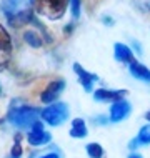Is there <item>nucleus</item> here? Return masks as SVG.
Wrapping results in <instances>:
<instances>
[{
    "instance_id": "obj_20",
    "label": "nucleus",
    "mask_w": 150,
    "mask_h": 158,
    "mask_svg": "<svg viewBox=\"0 0 150 158\" xmlns=\"http://www.w3.org/2000/svg\"><path fill=\"white\" fill-rule=\"evenodd\" d=\"M38 158H60V155L58 153H47V155H42Z\"/></svg>"
},
{
    "instance_id": "obj_19",
    "label": "nucleus",
    "mask_w": 150,
    "mask_h": 158,
    "mask_svg": "<svg viewBox=\"0 0 150 158\" xmlns=\"http://www.w3.org/2000/svg\"><path fill=\"white\" fill-rule=\"evenodd\" d=\"M80 2H82V0H70L72 17H74V19H79V17H80Z\"/></svg>"
},
{
    "instance_id": "obj_14",
    "label": "nucleus",
    "mask_w": 150,
    "mask_h": 158,
    "mask_svg": "<svg viewBox=\"0 0 150 158\" xmlns=\"http://www.w3.org/2000/svg\"><path fill=\"white\" fill-rule=\"evenodd\" d=\"M70 136L72 138H85L87 136V125L82 118H75L72 122V128H70Z\"/></svg>"
},
{
    "instance_id": "obj_18",
    "label": "nucleus",
    "mask_w": 150,
    "mask_h": 158,
    "mask_svg": "<svg viewBox=\"0 0 150 158\" xmlns=\"http://www.w3.org/2000/svg\"><path fill=\"white\" fill-rule=\"evenodd\" d=\"M20 140H22V135L17 133L15 135V143H14L12 152H10V158H22V143H20Z\"/></svg>"
},
{
    "instance_id": "obj_12",
    "label": "nucleus",
    "mask_w": 150,
    "mask_h": 158,
    "mask_svg": "<svg viewBox=\"0 0 150 158\" xmlns=\"http://www.w3.org/2000/svg\"><path fill=\"white\" fill-rule=\"evenodd\" d=\"M128 68H130V73L135 77V78L142 80V82H147L150 83V70L145 65H142V63H139L137 60H134L128 65Z\"/></svg>"
},
{
    "instance_id": "obj_16",
    "label": "nucleus",
    "mask_w": 150,
    "mask_h": 158,
    "mask_svg": "<svg viewBox=\"0 0 150 158\" xmlns=\"http://www.w3.org/2000/svg\"><path fill=\"white\" fill-rule=\"evenodd\" d=\"M32 25H35V27L38 28V30H40V33H42V38H44V42H47V44H52L54 42V38H52V33H50L49 30H47L45 28V25L40 22V20L37 19L35 15H33V19H32V22H30Z\"/></svg>"
},
{
    "instance_id": "obj_8",
    "label": "nucleus",
    "mask_w": 150,
    "mask_h": 158,
    "mask_svg": "<svg viewBox=\"0 0 150 158\" xmlns=\"http://www.w3.org/2000/svg\"><path fill=\"white\" fill-rule=\"evenodd\" d=\"M74 72H75V75L79 77V82L84 87V90L85 92H92L93 83L98 82V77L95 73H92V72L85 70L80 63H74Z\"/></svg>"
},
{
    "instance_id": "obj_6",
    "label": "nucleus",
    "mask_w": 150,
    "mask_h": 158,
    "mask_svg": "<svg viewBox=\"0 0 150 158\" xmlns=\"http://www.w3.org/2000/svg\"><path fill=\"white\" fill-rule=\"evenodd\" d=\"M50 140H52V135L44 130V125H42L40 122H37L35 125L30 128V131L27 135V142L32 145V147H42V145L49 143Z\"/></svg>"
},
{
    "instance_id": "obj_23",
    "label": "nucleus",
    "mask_w": 150,
    "mask_h": 158,
    "mask_svg": "<svg viewBox=\"0 0 150 158\" xmlns=\"http://www.w3.org/2000/svg\"><path fill=\"white\" fill-rule=\"evenodd\" d=\"M128 158H142V156H140V155H135V153H134V155H130Z\"/></svg>"
},
{
    "instance_id": "obj_22",
    "label": "nucleus",
    "mask_w": 150,
    "mask_h": 158,
    "mask_svg": "<svg viewBox=\"0 0 150 158\" xmlns=\"http://www.w3.org/2000/svg\"><path fill=\"white\" fill-rule=\"evenodd\" d=\"M145 118H147V120L150 122V110H148V112H147V113H145Z\"/></svg>"
},
{
    "instance_id": "obj_9",
    "label": "nucleus",
    "mask_w": 150,
    "mask_h": 158,
    "mask_svg": "<svg viewBox=\"0 0 150 158\" xmlns=\"http://www.w3.org/2000/svg\"><path fill=\"white\" fill-rule=\"evenodd\" d=\"M127 95V90H110V88H98L93 92V98L97 102H118L123 100Z\"/></svg>"
},
{
    "instance_id": "obj_24",
    "label": "nucleus",
    "mask_w": 150,
    "mask_h": 158,
    "mask_svg": "<svg viewBox=\"0 0 150 158\" xmlns=\"http://www.w3.org/2000/svg\"><path fill=\"white\" fill-rule=\"evenodd\" d=\"M0 95H2V87H0Z\"/></svg>"
},
{
    "instance_id": "obj_10",
    "label": "nucleus",
    "mask_w": 150,
    "mask_h": 158,
    "mask_svg": "<svg viewBox=\"0 0 150 158\" xmlns=\"http://www.w3.org/2000/svg\"><path fill=\"white\" fill-rule=\"evenodd\" d=\"M132 106L127 100H118V102H114L112 106H110V122H122L123 118L130 113Z\"/></svg>"
},
{
    "instance_id": "obj_11",
    "label": "nucleus",
    "mask_w": 150,
    "mask_h": 158,
    "mask_svg": "<svg viewBox=\"0 0 150 158\" xmlns=\"http://www.w3.org/2000/svg\"><path fill=\"white\" fill-rule=\"evenodd\" d=\"M114 55H115V58H117L118 62L128 63V65H130V63L135 60L132 48H130L128 45H123V44H115V45H114Z\"/></svg>"
},
{
    "instance_id": "obj_21",
    "label": "nucleus",
    "mask_w": 150,
    "mask_h": 158,
    "mask_svg": "<svg viewBox=\"0 0 150 158\" xmlns=\"http://www.w3.org/2000/svg\"><path fill=\"white\" fill-rule=\"evenodd\" d=\"M102 20H104V22H105L107 25H112V23H114V20L110 19V17H104V19H102Z\"/></svg>"
},
{
    "instance_id": "obj_7",
    "label": "nucleus",
    "mask_w": 150,
    "mask_h": 158,
    "mask_svg": "<svg viewBox=\"0 0 150 158\" xmlns=\"http://www.w3.org/2000/svg\"><path fill=\"white\" fill-rule=\"evenodd\" d=\"M63 88H65V80H63V78H58V80H54V82H50L49 85H47L45 90L42 92V95H40L42 103L52 105L54 102L60 97V93L63 92Z\"/></svg>"
},
{
    "instance_id": "obj_17",
    "label": "nucleus",
    "mask_w": 150,
    "mask_h": 158,
    "mask_svg": "<svg viewBox=\"0 0 150 158\" xmlns=\"http://www.w3.org/2000/svg\"><path fill=\"white\" fill-rule=\"evenodd\" d=\"M85 150H87L90 158H102L104 156V148H102V145H98V143H88Z\"/></svg>"
},
{
    "instance_id": "obj_15",
    "label": "nucleus",
    "mask_w": 150,
    "mask_h": 158,
    "mask_svg": "<svg viewBox=\"0 0 150 158\" xmlns=\"http://www.w3.org/2000/svg\"><path fill=\"white\" fill-rule=\"evenodd\" d=\"M24 40L32 47V48H40L44 45V38H42L35 30H25L24 32Z\"/></svg>"
},
{
    "instance_id": "obj_13",
    "label": "nucleus",
    "mask_w": 150,
    "mask_h": 158,
    "mask_svg": "<svg viewBox=\"0 0 150 158\" xmlns=\"http://www.w3.org/2000/svg\"><path fill=\"white\" fill-rule=\"evenodd\" d=\"M139 145H150V125H144L142 128H140L137 138L132 140L128 147H130V148H137Z\"/></svg>"
},
{
    "instance_id": "obj_2",
    "label": "nucleus",
    "mask_w": 150,
    "mask_h": 158,
    "mask_svg": "<svg viewBox=\"0 0 150 158\" xmlns=\"http://www.w3.org/2000/svg\"><path fill=\"white\" fill-rule=\"evenodd\" d=\"M19 100H14L12 102V106H10V112L7 115V120L15 125L17 128H32L35 123L38 122L40 118V108L37 106H30V105H17Z\"/></svg>"
},
{
    "instance_id": "obj_5",
    "label": "nucleus",
    "mask_w": 150,
    "mask_h": 158,
    "mask_svg": "<svg viewBox=\"0 0 150 158\" xmlns=\"http://www.w3.org/2000/svg\"><path fill=\"white\" fill-rule=\"evenodd\" d=\"M12 38L3 25H0V72L7 70L12 62Z\"/></svg>"
},
{
    "instance_id": "obj_4",
    "label": "nucleus",
    "mask_w": 150,
    "mask_h": 158,
    "mask_svg": "<svg viewBox=\"0 0 150 158\" xmlns=\"http://www.w3.org/2000/svg\"><path fill=\"white\" fill-rule=\"evenodd\" d=\"M40 118L50 127H58L68 118V106L63 102L49 105L47 108L40 110Z\"/></svg>"
},
{
    "instance_id": "obj_1",
    "label": "nucleus",
    "mask_w": 150,
    "mask_h": 158,
    "mask_svg": "<svg viewBox=\"0 0 150 158\" xmlns=\"http://www.w3.org/2000/svg\"><path fill=\"white\" fill-rule=\"evenodd\" d=\"M0 10L3 12L8 25L14 28L24 27L33 19L32 0H2Z\"/></svg>"
},
{
    "instance_id": "obj_3",
    "label": "nucleus",
    "mask_w": 150,
    "mask_h": 158,
    "mask_svg": "<svg viewBox=\"0 0 150 158\" xmlns=\"http://www.w3.org/2000/svg\"><path fill=\"white\" fill-rule=\"evenodd\" d=\"M70 0H32V8L49 20H58L65 15Z\"/></svg>"
}]
</instances>
